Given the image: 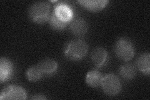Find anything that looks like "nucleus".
<instances>
[{
  "label": "nucleus",
  "mask_w": 150,
  "mask_h": 100,
  "mask_svg": "<svg viewBox=\"0 0 150 100\" xmlns=\"http://www.w3.org/2000/svg\"><path fill=\"white\" fill-rule=\"evenodd\" d=\"M43 75L54 74L58 68L57 62L52 59H45L41 60L38 65Z\"/></svg>",
  "instance_id": "nucleus-11"
},
{
  "label": "nucleus",
  "mask_w": 150,
  "mask_h": 100,
  "mask_svg": "<svg viewBox=\"0 0 150 100\" xmlns=\"http://www.w3.org/2000/svg\"><path fill=\"white\" fill-rule=\"evenodd\" d=\"M27 98V93L22 87L16 85H9L4 88L0 94V99H20Z\"/></svg>",
  "instance_id": "nucleus-5"
},
{
  "label": "nucleus",
  "mask_w": 150,
  "mask_h": 100,
  "mask_svg": "<svg viewBox=\"0 0 150 100\" xmlns=\"http://www.w3.org/2000/svg\"><path fill=\"white\" fill-rule=\"evenodd\" d=\"M91 59L94 65L98 68H101L106 65L108 60V54L105 48L97 47L92 51Z\"/></svg>",
  "instance_id": "nucleus-7"
},
{
  "label": "nucleus",
  "mask_w": 150,
  "mask_h": 100,
  "mask_svg": "<svg viewBox=\"0 0 150 100\" xmlns=\"http://www.w3.org/2000/svg\"><path fill=\"white\" fill-rule=\"evenodd\" d=\"M70 30L72 33L78 36H83L88 30L87 22L80 16H73L69 23Z\"/></svg>",
  "instance_id": "nucleus-6"
},
{
  "label": "nucleus",
  "mask_w": 150,
  "mask_h": 100,
  "mask_svg": "<svg viewBox=\"0 0 150 100\" xmlns=\"http://www.w3.org/2000/svg\"><path fill=\"white\" fill-rule=\"evenodd\" d=\"M78 3L89 11L97 12L104 8L108 3V1L107 0H79L78 1Z\"/></svg>",
  "instance_id": "nucleus-10"
},
{
  "label": "nucleus",
  "mask_w": 150,
  "mask_h": 100,
  "mask_svg": "<svg viewBox=\"0 0 150 100\" xmlns=\"http://www.w3.org/2000/svg\"><path fill=\"white\" fill-rule=\"evenodd\" d=\"M115 52L118 58L125 62L132 60L134 55V46L129 39L120 38L115 45Z\"/></svg>",
  "instance_id": "nucleus-3"
},
{
  "label": "nucleus",
  "mask_w": 150,
  "mask_h": 100,
  "mask_svg": "<svg viewBox=\"0 0 150 100\" xmlns=\"http://www.w3.org/2000/svg\"><path fill=\"white\" fill-rule=\"evenodd\" d=\"M53 13L60 20L67 23L70 22L73 17V13L71 7L63 3L56 4Z\"/></svg>",
  "instance_id": "nucleus-9"
},
{
  "label": "nucleus",
  "mask_w": 150,
  "mask_h": 100,
  "mask_svg": "<svg viewBox=\"0 0 150 100\" xmlns=\"http://www.w3.org/2000/svg\"><path fill=\"white\" fill-rule=\"evenodd\" d=\"M49 23L50 26L56 31H62L64 30L68 24V23L60 20L59 18L56 16L54 13L50 15Z\"/></svg>",
  "instance_id": "nucleus-16"
},
{
  "label": "nucleus",
  "mask_w": 150,
  "mask_h": 100,
  "mask_svg": "<svg viewBox=\"0 0 150 100\" xmlns=\"http://www.w3.org/2000/svg\"><path fill=\"white\" fill-rule=\"evenodd\" d=\"M119 74L122 78L125 80L133 79L137 74V68L130 63H126L120 66Z\"/></svg>",
  "instance_id": "nucleus-14"
},
{
  "label": "nucleus",
  "mask_w": 150,
  "mask_h": 100,
  "mask_svg": "<svg viewBox=\"0 0 150 100\" xmlns=\"http://www.w3.org/2000/svg\"><path fill=\"white\" fill-rule=\"evenodd\" d=\"M104 76L97 70L90 71L86 77V84L93 88H98L101 86V83Z\"/></svg>",
  "instance_id": "nucleus-13"
},
{
  "label": "nucleus",
  "mask_w": 150,
  "mask_h": 100,
  "mask_svg": "<svg viewBox=\"0 0 150 100\" xmlns=\"http://www.w3.org/2000/svg\"><path fill=\"white\" fill-rule=\"evenodd\" d=\"M31 99H46V98L45 96L43 94H35L31 98Z\"/></svg>",
  "instance_id": "nucleus-17"
},
{
  "label": "nucleus",
  "mask_w": 150,
  "mask_h": 100,
  "mask_svg": "<svg viewBox=\"0 0 150 100\" xmlns=\"http://www.w3.org/2000/svg\"><path fill=\"white\" fill-rule=\"evenodd\" d=\"M101 87L104 92L109 96H116L122 89L120 79L114 74H106L103 77Z\"/></svg>",
  "instance_id": "nucleus-4"
},
{
  "label": "nucleus",
  "mask_w": 150,
  "mask_h": 100,
  "mask_svg": "<svg viewBox=\"0 0 150 100\" xmlns=\"http://www.w3.org/2000/svg\"><path fill=\"white\" fill-rule=\"evenodd\" d=\"M88 46L85 41L75 40L68 41L64 46L63 53L67 58L71 61H78L85 56Z\"/></svg>",
  "instance_id": "nucleus-1"
},
{
  "label": "nucleus",
  "mask_w": 150,
  "mask_h": 100,
  "mask_svg": "<svg viewBox=\"0 0 150 100\" xmlns=\"http://www.w3.org/2000/svg\"><path fill=\"white\" fill-rule=\"evenodd\" d=\"M137 68L145 74L149 76L150 73V55L145 53L140 55L136 61Z\"/></svg>",
  "instance_id": "nucleus-12"
},
{
  "label": "nucleus",
  "mask_w": 150,
  "mask_h": 100,
  "mask_svg": "<svg viewBox=\"0 0 150 100\" xmlns=\"http://www.w3.org/2000/svg\"><path fill=\"white\" fill-rule=\"evenodd\" d=\"M14 66L12 62L6 58L0 60V82L1 83L10 79L13 74Z\"/></svg>",
  "instance_id": "nucleus-8"
},
{
  "label": "nucleus",
  "mask_w": 150,
  "mask_h": 100,
  "mask_svg": "<svg viewBox=\"0 0 150 100\" xmlns=\"http://www.w3.org/2000/svg\"><path fill=\"white\" fill-rule=\"evenodd\" d=\"M28 14L31 21L38 24L44 23L50 19V5L45 1L36 2L30 7Z\"/></svg>",
  "instance_id": "nucleus-2"
},
{
  "label": "nucleus",
  "mask_w": 150,
  "mask_h": 100,
  "mask_svg": "<svg viewBox=\"0 0 150 100\" xmlns=\"http://www.w3.org/2000/svg\"><path fill=\"white\" fill-rule=\"evenodd\" d=\"M28 79L31 82H35L40 80L43 77V74L38 65L31 66L26 71Z\"/></svg>",
  "instance_id": "nucleus-15"
}]
</instances>
